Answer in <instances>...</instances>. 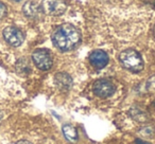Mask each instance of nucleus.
Returning a JSON list of instances; mask_svg holds the SVG:
<instances>
[{"instance_id":"f257e3e1","label":"nucleus","mask_w":155,"mask_h":144,"mask_svg":"<svg viewBox=\"0 0 155 144\" xmlns=\"http://www.w3.org/2000/svg\"><path fill=\"white\" fill-rule=\"evenodd\" d=\"M81 34L74 26L65 24L58 27L52 35L54 46L62 51L71 50L80 43Z\"/></svg>"},{"instance_id":"f03ea898","label":"nucleus","mask_w":155,"mask_h":144,"mask_svg":"<svg viewBox=\"0 0 155 144\" xmlns=\"http://www.w3.org/2000/svg\"><path fill=\"white\" fill-rule=\"evenodd\" d=\"M119 60L125 69L132 72H139L143 68V62L141 59V56L135 50L127 49L121 52L119 55Z\"/></svg>"},{"instance_id":"7ed1b4c3","label":"nucleus","mask_w":155,"mask_h":144,"mask_svg":"<svg viewBox=\"0 0 155 144\" xmlns=\"http://www.w3.org/2000/svg\"><path fill=\"white\" fill-rule=\"evenodd\" d=\"M32 59L34 62L35 66L38 69L43 71L49 70L52 67V57L49 51L45 49H37L33 52L32 54Z\"/></svg>"},{"instance_id":"20e7f679","label":"nucleus","mask_w":155,"mask_h":144,"mask_svg":"<svg viewBox=\"0 0 155 144\" xmlns=\"http://www.w3.org/2000/svg\"><path fill=\"white\" fill-rule=\"evenodd\" d=\"M3 38L12 47H19L25 40V35L16 27H7L3 30Z\"/></svg>"},{"instance_id":"39448f33","label":"nucleus","mask_w":155,"mask_h":144,"mask_svg":"<svg viewBox=\"0 0 155 144\" xmlns=\"http://www.w3.org/2000/svg\"><path fill=\"white\" fill-rule=\"evenodd\" d=\"M93 90L95 94H97L100 98H108L114 93L115 86L110 81L102 78V80H98L94 83Z\"/></svg>"},{"instance_id":"423d86ee","label":"nucleus","mask_w":155,"mask_h":144,"mask_svg":"<svg viewBox=\"0 0 155 144\" xmlns=\"http://www.w3.org/2000/svg\"><path fill=\"white\" fill-rule=\"evenodd\" d=\"M41 10L49 15H61L66 10V5L63 0H44Z\"/></svg>"},{"instance_id":"0eeeda50","label":"nucleus","mask_w":155,"mask_h":144,"mask_svg":"<svg viewBox=\"0 0 155 144\" xmlns=\"http://www.w3.org/2000/svg\"><path fill=\"white\" fill-rule=\"evenodd\" d=\"M89 62L96 69H102L107 65L108 56L102 50H95L89 55Z\"/></svg>"},{"instance_id":"6e6552de","label":"nucleus","mask_w":155,"mask_h":144,"mask_svg":"<svg viewBox=\"0 0 155 144\" xmlns=\"http://www.w3.org/2000/svg\"><path fill=\"white\" fill-rule=\"evenodd\" d=\"M41 5H39L37 2H35L34 0H30L25 3L22 7V12L24 14L29 18H36L41 13Z\"/></svg>"},{"instance_id":"1a4fd4ad","label":"nucleus","mask_w":155,"mask_h":144,"mask_svg":"<svg viewBox=\"0 0 155 144\" xmlns=\"http://www.w3.org/2000/svg\"><path fill=\"white\" fill-rule=\"evenodd\" d=\"M55 83L62 90H67L71 86V78L66 73H58L55 75Z\"/></svg>"},{"instance_id":"9d476101","label":"nucleus","mask_w":155,"mask_h":144,"mask_svg":"<svg viewBox=\"0 0 155 144\" xmlns=\"http://www.w3.org/2000/svg\"><path fill=\"white\" fill-rule=\"evenodd\" d=\"M63 133H64V136L66 137L67 140L71 142H74L77 141L78 139V133H77V129L72 126V125H64L63 127Z\"/></svg>"},{"instance_id":"9b49d317","label":"nucleus","mask_w":155,"mask_h":144,"mask_svg":"<svg viewBox=\"0 0 155 144\" xmlns=\"http://www.w3.org/2000/svg\"><path fill=\"white\" fill-rule=\"evenodd\" d=\"M132 116H133L134 119H136V120L139 121V122H144V121L148 120L147 114L140 109H134L133 111H132Z\"/></svg>"},{"instance_id":"f8f14e48","label":"nucleus","mask_w":155,"mask_h":144,"mask_svg":"<svg viewBox=\"0 0 155 144\" xmlns=\"http://www.w3.org/2000/svg\"><path fill=\"white\" fill-rule=\"evenodd\" d=\"M147 88H148V90L150 91V92L155 93V75L152 76V78L148 81V83H147Z\"/></svg>"},{"instance_id":"ddd939ff","label":"nucleus","mask_w":155,"mask_h":144,"mask_svg":"<svg viewBox=\"0 0 155 144\" xmlns=\"http://www.w3.org/2000/svg\"><path fill=\"white\" fill-rule=\"evenodd\" d=\"M7 11H8V9H7V7H5V3L0 2V19L7 15Z\"/></svg>"},{"instance_id":"4468645a","label":"nucleus","mask_w":155,"mask_h":144,"mask_svg":"<svg viewBox=\"0 0 155 144\" xmlns=\"http://www.w3.org/2000/svg\"><path fill=\"white\" fill-rule=\"evenodd\" d=\"M16 144H32L31 142L27 141V140H21V141H18Z\"/></svg>"},{"instance_id":"2eb2a0df","label":"nucleus","mask_w":155,"mask_h":144,"mask_svg":"<svg viewBox=\"0 0 155 144\" xmlns=\"http://www.w3.org/2000/svg\"><path fill=\"white\" fill-rule=\"evenodd\" d=\"M136 143H137V144H150V143H148V142L142 141V140H139V139L136 140Z\"/></svg>"},{"instance_id":"dca6fc26","label":"nucleus","mask_w":155,"mask_h":144,"mask_svg":"<svg viewBox=\"0 0 155 144\" xmlns=\"http://www.w3.org/2000/svg\"><path fill=\"white\" fill-rule=\"evenodd\" d=\"M12 1H16L17 2V1H20V0H12Z\"/></svg>"},{"instance_id":"f3484780","label":"nucleus","mask_w":155,"mask_h":144,"mask_svg":"<svg viewBox=\"0 0 155 144\" xmlns=\"http://www.w3.org/2000/svg\"><path fill=\"white\" fill-rule=\"evenodd\" d=\"M154 36H155V26H154Z\"/></svg>"}]
</instances>
